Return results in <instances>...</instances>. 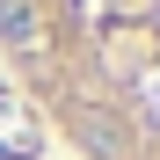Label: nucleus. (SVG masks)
<instances>
[{
    "label": "nucleus",
    "instance_id": "nucleus-1",
    "mask_svg": "<svg viewBox=\"0 0 160 160\" xmlns=\"http://www.w3.org/2000/svg\"><path fill=\"white\" fill-rule=\"evenodd\" d=\"M0 66L80 160H160V0H0Z\"/></svg>",
    "mask_w": 160,
    "mask_h": 160
}]
</instances>
